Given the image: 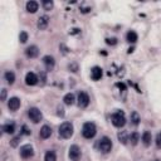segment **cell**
Masks as SVG:
<instances>
[{
    "instance_id": "obj_1",
    "label": "cell",
    "mask_w": 161,
    "mask_h": 161,
    "mask_svg": "<svg viewBox=\"0 0 161 161\" xmlns=\"http://www.w3.org/2000/svg\"><path fill=\"white\" fill-rule=\"evenodd\" d=\"M73 135V126L70 122H63L59 126V136L62 139H69Z\"/></svg>"
},
{
    "instance_id": "obj_2",
    "label": "cell",
    "mask_w": 161,
    "mask_h": 161,
    "mask_svg": "<svg viewBox=\"0 0 161 161\" xmlns=\"http://www.w3.org/2000/svg\"><path fill=\"white\" fill-rule=\"evenodd\" d=\"M82 135L86 139H92L96 135V126L92 122H86L82 127Z\"/></svg>"
},
{
    "instance_id": "obj_3",
    "label": "cell",
    "mask_w": 161,
    "mask_h": 161,
    "mask_svg": "<svg viewBox=\"0 0 161 161\" xmlns=\"http://www.w3.org/2000/svg\"><path fill=\"white\" fill-rule=\"evenodd\" d=\"M112 123L113 126L116 127H123L125 123H126V117H125V113L123 112H116L112 115Z\"/></svg>"
},
{
    "instance_id": "obj_4",
    "label": "cell",
    "mask_w": 161,
    "mask_h": 161,
    "mask_svg": "<svg viewBox=\"0 0 161 161\" xmlns=\"http://www.w3.org/2000/svg\"><path fill=\"white\" fill-rule=\"evenodd\" d=\"M98 147H99V150L105 154L110 152L111 148H112V141L108 139V137H102L98 142Z\"/></svg>"
},
{
    "instance_id": "obj_5",
    "label": "cell",
    "mask_w": 161,
    "mask_h": 161,
    "mask_svg": "<svg viewBox=\"0 0 161 161\" xmlns=\"http://www.w3.org/2000/svg\"><path fill=\"white\" fill-rule=\"evenodd\" d=\"M28 116H29V118H30V120H32L34 123L40 122L42 118H43V115H42V112H40L38 108H35V107H33V108L29 110Z\"/></svg>"
},
{
    "instance_id": "obj_6",
    "label": "cell",
    "mask_w": 161,
    "mask_h": 161,
    "mask_svg": "<svg viewBox=\"0 0 161 161\" xmlns=\"http://www.w3.org/2000/svg\"><path fill=\"white\" fill-rule=\"evenodd\" d=\"M69 159L72 161H78L81 159V148L77 145H72L69 147Z\"/></svg>"
},
{
    "instance_id": "obj_7",
    "label": "cell",
    "mask_w": 161,
    "mask_h": 161,
    "mask_svg": "<svg viewBox=\"0 0 161 161\" xmlns=\"http://www.w3.org/2000/svg\"><path fill=\"white\" fill-rule=\"evenodd\" d=\"M33 147L30 145H24V146H22L20 148V156L23 159H29V157H32L33 156Z\"/></svg>"
},
{
    "instance_id": "obj_8",
    "label": "cell",
    "mask_w": 161,
    "mask_h": 161,
    "mask_svg": "<svg viewBox=\"0 0 161 161\" xmlns=\"http://www.w3.org/2000/svg\"><path fill=\"white\" fill-rule=\"evenodd\" d=\"M89 103V97L86 92H79L78 94V106L79 107H87Z\"/></svg>"
},
{
    "instance_id": "obj_9",
    "label": "cell",
    "mask_w": 161,
    "mask_h": 161,
    "mask_svg": "<svg viewBox=\"0 0 161 161\" xmlns=\"http://www.w3.org/2000/svg\"><path fill=\"white\" fill-rule=\"evenodd\" d=\"M38 77H37V74L35 73H33V72H29L27 76H25V83L28 86H35L38 83Z\"/></svg>"
},
{
    "instance_id": "obj_10",
    "label": "cell",
    "mask_w": 161,
    "mask_h": 161,
    "mask_svg": "<svg viewBox=\"0 0 161 161\" xmlns=\"http://www.w3.org/2000/svg\"><path fill=\"white\" fill-rule=\"evenodd\" d=\"M43 63H44L45 68L48 69V70H52L53 68H54V64H56L54 58H53L52 56H45V57L43 58Z\"/></svg>"
},
{
    "instance_id": "obj_11",
    "label": "cell",
    "mask_w": 161,
    "mask_h": 161,
    "mask_svg": "<svg viewBox=\"0 0 161 161\" xmlns=\"http://www.w3.org/2000/svg\"><path fill=\"white\" fill-rule=\"evenodd\" d=\"M25 54H27V57H29V58H35V57L39 54L38 47H37V45H30V47H28L27 50H25Z\"/></svg>"
},
{
    "instance_id": "obj_12",
    "label": "cell",
    "mask_w": 161,
    "mask_h": 161,
    "mask_svg": "<svg viewBox=\"0 0 161 161\" xmlns=\"http://www.w3.org/2000/svg\"><path fill=\"white\" fill-rule=\"evenodd\" d=\"M8 107H9V110H11V111H16L20 107V99L16 98V97L10 98L9 102H8Z\"/></svg>"
},
{
    "instance_id": "obj_13",
    "label": "cell",
    "mask_w": 161,
    "mask_h": 161,
    "mask_svg": "<svg viewBox=\"0 0 161 161\" xmlns=\"http://www.w3.org/2000/svg\"><path fill=\"white\" fill-rule=\"evenodd\" d=\"M91 77L93 81H98L101 79V77H102V69L99 67H93L91 69Z\"/></svg>"
},
{
    "instance_id": "obj_14",
    "label": "cell",
    "mask_w": 161,
    "mask_h": 161,
    "mask_svg": "<svg viewBox=\"0 0 161 161\" xmlns=\"http://www.w3.org/2000/svg\"><path fill=\"white\" fill-rule=\"evenodd\" d=\"M39 135H40L42 139H44V140L48 139V137H50V135H52V128L49 126H47V125H44V126L40 128Z\"/></svg>"
},
{
    "instance_id": "obj_15",
    "label": "cell",
    "mask_w": 161,
    "mask_h": 161,
    "mask_svg": "<svg viewBox=\"0 0 161 161\" xmlns=\"http://www.w3.org/2000/svg\"><path fill=\"white\" fill-rule=\"evenodd\" d=\"M48 23H49V18L47 15H43L40 16L38 19V28L40 29V30H43V29H45L47 27H48Z\"/></svg>"
},
{
    "instance_id": "obj_16",
    "label": "cell",
    "mask_w": 161,
    "mask_h": 161,
    "mask_svg": "<svg viewBox=\"0 0 161 161\" xmlns=\"http://www.w3.org/2000/svg\"><path fill=\"white\" fill-rule=\"evenodd\" d=\"M38 8H39V4L37 3V1H28L27 3V10L29 11V13H35V11L38 10Z\"/></svg>"
},
{
    "instance_id": "obj_17",
    "label": "cell",
    "mask_w": 161,
    "mask_h": 161,
    "mask_svg": "<svg viewBox=\"0 0 161 161\" xmlns=\"http://www.w3.org/2000/svg\"><path fill=\"white\" fill-rule=\"evenodd\" d=\"M63 101H64V103L67 105V106H70V105H73L74 103V94L73 93H67L64 96V98H63Z\"/></svg>"
},
{
    "instance_id": "obj_18",
    "label": "cell",
    "mask_w": 161,
    "mask_h": 161,
    "mask_svg": "<svg viewBox=\"0 0 161 161\" xmlns=\"http://www.w3.org/2000/svg\"><path fill=\"white\" fill-rule=\"evenodd\" d=\"M142 141H144L145 146H148L151 144V134L148 132V131H145L144 135H142Z\"/></svg>"
},
{
    "instance_id": "obj_19",
    "label": "cell",
    "mask_w": 161,
    "mask_h": 161,
    "mask_svg": "<svg viewBox=\"0 0 161 161\" xmlns=\"http://www.w3.org/2000/svg\"><path fill=\"white\" fill-rule=\"evenodd\" d=\"M5 79H7V82L9 83V85H13L14 81H15V74L13 72H10V70H8V72H5Z\"/></svg>"
},
{
    "instance_id": "obj_20",
    "label": "cell",
    "mask_w": 161,
    "mask_h": 161,
    "mask_svg": "<svg viewBox=\"0 0 161 161\" xmlns=\"http://www.w3.org/2000/svg\"><path fill=\"white\" fill-rule=\"evenodd\" d=\"M3 131L5 134H14L15 126L13 123H7V125H4V126H3Z\"/></svg>"
},
{
    "instance_id": "obj_21",
    "label": "cell",
    "mask_w": 161,
    "mask_h": 161,
    "mask_svg": "<svg viewBox=\"0 0 161 161\" xmlns=\"http://www.w3.org/2000/svg\"><path fill=\"white\" fill-rule=\"evenodd\" d=\"M44 161H57V155L54 151H48L44 156Z\"/></svg>"
},
{
    "instance_id": "obj_22",
    "label": "cell",
    "mask_w": 161,
    "mask_h": 161,
    "mask_svg": "<svg viewBox=\"0 0 161 161\" xmlns=\"http://www.w3.org/2000/svg\"><path fill=\"white\" fill-rule=\"evenodd\" d=\"M128 140L131 141V144H132V145H137V142L140 141V135L137 134V132L131 134V136H130V139H128Z\"/></svg>"
},
{
    "instance_id": "obj_23",
    "label": "cell",
    "mask_w": 161,
    "mask_h": 161,
    "mask_svg": "<svg viewBox=\"0 0 161 161\" xmlns=\"http://www.w3.org/2000/svg\"><path fill=\"white\" fill-rule=\"evenodd\" d=\"M127 40L130 42V43H135V42L137 40V34L134 30H130L127 33Z\"/></svg>"
},
{
    "instance_id": "obj_24",
    "label": "cell",
    "mask_w": 161,
    "mask_h": 161,
    "mask_svg": "<svg viewBox=\"0 0 161 161\" xmlns=\"http://www.w3.org/2000/svg\"><path fill=\"white\" fill-rule=\"evenodd\" d=\"M42 4H43V8L45 10H50L53 8V1H50V0H44Z\"/></svg>"
},
{
    "instance_id": "obj_25",
    "label": "cell",
    "mask_w": 161,
    "mask_h": 161,
    "mask_svg": "<svg viewBox=\"0 0 161 161\" xmlns=\"http://www.w3.org/2000/svg\"><path fill=\"white\" fill-rule=\"evenodd\" d=\"M19 40H20V43H25V42L28 40V33L27 32H22L20 35H19Z\"/></svg>"
},
{
    "instance_id": "obj_26",
    "label": "cell",
    "mask_w": 161,
    "mask_h": 161,
    "mask_svg": "<svg viewBox=\"0 0 161 161\" xmlns=\"http://www.w3.org/2000/svg\"><path fill=\"white\" fill-rule=\"evenodd\" d=\"M131 121L134 122V125H137V123H139L140 117H139V115H137L136 112H132V115H131Z\"/></svg>"
},
{
    "instance_id": "obj_27",
    "label": "cell",
    "mask_w": 161,
    "mask_h": 161,
    "mask_svg": "<svg viewBox=\"0 0 161 161\" xmlns=\"http://www.w3.org/2000/svg\"><path fill=\"white\" fill-rule=\"evenodd\" d=\"M118 139H120V141H122V142H123V144H126V142H127V137H126V132H125V131H123V132H122V134H120V135H118Z\"/></svg>"
},
{
    "instance_id": "obj_28",
    "label": "cell",
    "mask_w": 161,
    "mask_h": 161,
    "mask_svg": "<svg viewBox=\"0 0 161 161\" xmlns=\"http://www.w3.org/2000/svg\"><path fill=\"white\" fill-rule=\"evenodd\" d=\"M106 43L107 44H110V45H115L116 43H117V40H116V38H112V39H106Z\"/></svg>"
},
{
    "instance_id": "obj_29",
    "label": "cell",
    "mask_w": 161,
    "mask_h": 161,
    "mask_svg": "<svg viewBox=\"0 0 161 161\" xmlns=\"http://www.w3.org/2000/svg\"><path fill=\"white\" fill-rule=\"evenodd\" d=\"M19 139H20V137H15V139H13V141H11V146L15 147L18 145V141H19Z\"/></svg>"
},
{
    "instance_id": "obj_30",
    "label": "cell",
    "mask_w": 161,
    "mask_h": 161,
    "mask_svg": "<svg viewBox=\"0 0 161 161\" xmlns=\"http://www.w3.org/2000/svg\"><path fill=\"white\" fill-rule=\"evenodd\" d=\"M156 145L157 146H161V134L157 135V139H156Z\"/></svg>"
},
{
    "instance_id": "obj_31",
    "label": "cell",
    "mask_w": 161,
    "mask_h": 161,
    "mask_svg": "<svg viewBox=\"0 0 161 161\" xmlns=\"http://www.w3.org/2000/svg\"><path fill=\"white\" fill-rule=\"evenodd\" d=\"M5 97H7V89H1V101H4Z\"/></svg>"
},
{
    "instance_id": "obj_32",
    "label": "cell",
    "mask_w": 161,
    "mask_h": 161,
    "mask_svg": "<svg viewBox=\"0 0 161 161\" xmlns=\"http://www.w3.org/2000/svg\"><path fill=\"white\" fill-rule=\"evenodd\" d=\"M23 134L24 135H30V131H28L27 126H23Z\"/></svg>"
},
{
    "instance_id": "obj_33",
    "label": "cell",
    "mask_w": 161,
    "mask_h": 161,
    "mask_svg": "<svg viewBox=\"0 0 161 161\" xmlns=\"http://www.w3.org/2000/svg\"><path fill=\"white\" fill-rule=\"evenodd\" d=\"M58 111H59V112H58V115H59V116H63V115H64V112H63V108H62V107H58Z\"/></svg>"
},
{
    "instance_id": "obj_34",
    "label": "cell",
    "mask_w": 161,
    "mask_h": 161,
    "mask_svg": "<svg viewBox=\"0 0 161 161\" xmlns=\"http://www.w3.org/2000/svg\"><path fill=\"white\" fill-rule=\"evenodd\" d=\"M156 161H159V160H156Z\"/></svg>"
}]
</instances>
